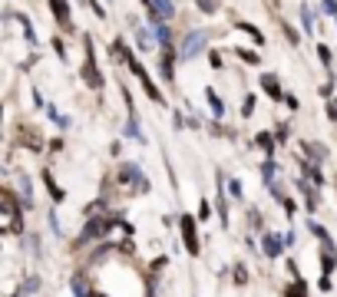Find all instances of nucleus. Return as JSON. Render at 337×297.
<instances>
[{
  "instance_id": "f3484780",
  "label": "nucleus",
  "mask_w": 337,
  "mask_h": 297,
  "mask_svg": "<svg viewBox=\"0 0 337 297\" xmlns=\"http://www.w3.org/2000/svg\"><path fill=\"white\" fill-rule=\"evenodd\" d=\"M198 4V10H202V14H215V10H218V4H215V0H195Z\"/></svg>"
},
{
  "instance_id": "423d86ee",
  "label": "nucleus",
  "mask_w": 337,
  "mask_h": 297,
  "mask_svg": "<svg viewBox=\"0 0 337 297\" xmlns=\"http://www.w3.org/2000/svg\"><path fill=\"white\" fill-rule=\"evenodd\" d=\"M149 10L156 20H172V14H175V7L169 0H149Z\"/></svg>"
},
{
  "instance_id": "5701e85b",
  "label": "nucleus",
  "mask_w": 337,
  "mask_h": 297,
  "mask_svg": "<svg viewBox=\"0 0 337 297\" xmlns=\"http://www.w3.org/2000/svg\"><path fill=\"white\" fill-rule=\"evenodd\" d=\"M208 211H212V208H208V202H205V198H202V205H198V218H208Z\"/></svg>"
},
{
  "instance_id": "f03ea898",
  "label": "nucleus",
  "mask_w": 337,
  "mask_h": 297,
  "mask_svg": "<svg viewBox=\"0 0 337 297\" xmlns=\"http://www.w3.org/2000/svg\"><path fill=\"white\" fill-rule=\"evenodd\" d=\"M113 225H116V218H89V221H86V228L79 231L76 244H79V248H83V244H89V241H93V238L106 235V231H109Z\"/></svg>"
},
{
  "instance_id": "b1692460",
  "label": "nucleus",
  "mask_w": 337,
  "mask_h": 297,
  "mask_svg": "<svg viewBox=\"0 0 337 297\" xmlns=\"http://www.w3.org/2000/svg\"><path fill=\"white\" fill-rule=\"evenodd\" d=\"M258 145H265L268 152H271V135H265V132H261V135H258Z\"/></svg>"
},
{
  "instance_id": "f257e3e1",
  "label": "nucleus",
  "mask_w": 337,
  "mask_h": 297,
  "mask_svg": "<svg viewBox=\"0 0 337 297\" xmlns=\"http://www.w3.org/2000/svg\"><path fill=\"white\" fill-rule=\"evenodd\" d=\"M20 205L10 192L0 188V231H20Z\"/></svg>"
},
{
  "instance_id": "ddd939ff",
  "label": "nucleus",
  "mask_w": 337,
  "mask_h": 297,
  "mask_svg": "<svg viewBox=\"0 0 337 297\" xmlns=\"http://www.w3.org/2000/svg\"><path fill=\"white\" fill-rule=\"evenodd\" d=\"M205 99H208V106H212V116H221V112H225V106H221V99H218V96L212 93V89L205 93Z\"/></svg>"
},
{
  "instance_id": "1a4fd4ad",
  "label": "nucleus",
  "mask_w": 337,
  "mask_h": 297,
  "mask_svg": "<svg viewBox=\"0 0 337 297\" xmlns=\"http://www.w3.org/2000/svg\"><path fill=\"white\" fill-rule=\"evenodd\" d=\"M73 294H76V297H93V294H89V284H86V277H79V274L73 277Z\"/></svg>"
},
{
  "instance_id": "dca6fc26",
  "label": "nucleus",
  "mask_w": 337,
  "mask_h": 297,
  "mask_svg": "<svg viewBox=\"0 0 337 297\" xmlns=\"http://www.w3.org/2000/svg\"><path fill=\"white\" fill-rule=\"evenodd\" d=\"M126 132L133 135L136 142H146V135H142V132H139V125H136V119H129V122H126Z\"/></svg>"
},
{
  "instance_id": "a878e982",
  "label": "nucleus",
  "mask_w": 337,
  "mask_h": 297,
  "mask_svg": "<svg viewBox=\"0 0 337 297\" xmlns=\"http://www.w3.org/2000/svg\"><path fill=\"white\" fill-rule=\"evenodd\" d=\"M251 109H255V99L248 96V99H245V112H242V116H251Z\"/></svg>"
},
{
  "instance_id": "4468645a",
  "label": "nucleus",
  "mask_w": 337,
  "mask_h": 297,
  "mask_svg": "<svg viewBox=\"0 0 337 297\" xmlns=\"http://www.w3.org/2000/svg\"><path fill=\"white\" fill-rule=\"evenodd\" d=\"M159 66H162V76L165 79H172V56L162 53V56H159Z\"/></svg>"
},
{
  "instance_id": "393cba45",
  "label": "nucleus",
  "mask_w": 337,
  "mask_h": 297,
  "mask_svg": "<svg viewBox=\"0 0 337 297\" xmlns=\"http://www.w3.org/2000/svg\"><path fill=\"white\" fill-rule=\"evenodd\" d=\"M324 14H337V4H334V0H324Z\"/></svg>"
},
{
  "instance_id": "6ab92c4d",
  "label": "nucleus",
  "mask_w": 337,
  "mask_h": 297,
  "mask_svg": "<svg viewBox=\"0 0 337 297\" xmlns=\"http://www.w3.org/2000/svg\"><path fill=\"white\" fill-rule=\"evenodd\" d=\"M238 27H242L245 33H251V40H255V43H261V40H265V37H261L258 30H255V27H251V24H238Z\"/></svg>"
},
{
  "instance_id": "f8f14e48",
  "label": "nucleus",
  "mask_w": 337,
  "mask_h": 297,
  "mask_svg": "<svg viewBox=\"0 0 337 297\" xmlns=\"http://www.w3.org/2000/svg\"><path fill=\"white\" fill-rule=\"evenodd\" d=\"M261 86L268 89V96H275V99H281V89H278V79H275V76H265V79H261Z\"/></svg>"
},
{
  "instance_id": "412c9836",
  "label": "nucleus",
  "mask_w": 337,
  "mask_h": 297,
  "mask_svg": "<svg viewBox=\"0 0 337 297\" xmlns=\"http://www.w3.org/2000/svg\"><path fill=\"white\" fill-rule=\"evenodd\" d=\"M238 56H242L245 63H251V66H255V63H258V56L251 53V50H238Z\"/></svg>"
},
{
  "instance_id": "a211bd4d",
  "label": "nucleus",
  "mask_w": 337,
  "mask_h": 297,
  "mask_svg": "<svg viewBox=\"0 0 337 297\" xmlns=\"http://www.w3.org/2000/svg\"><path fill=\"white\" fill-rule=\"evenodd\" d=\"M136 43H139L142 50H149V47H152V40H149V30H139V33H136Z\"/></svg>"
},
{
  "instance_id": "9d476101",
  "label": "nucleus",
  "mask_w": 337,
  "mask_h": 297,
  "mask_svg": "<svg viewBox=\"0 0 337 297\" xmlns=\"http://www.w3.org/2000/svg\"><path fill=\"white\" fill-rule=\"evenodd\" d=\"M43 182H47V188H50V198H53V202H63V192H60V185L53 182V175L43 172Z\"/></svg>"
},
{
  "instance_id": "aec40b11",
  "label": "nucleus",
  "mask_w": 337,
  "mask_h": 297,
  "mask_svg": "<svg viewBox=\"0 0 337 297\" xmlns=\"http://www.w3.org/2000/svg\"><path fill=\"white\" fill-rule=\"evenodd\" d=\"M261 175H265L268 182L275 179V162H265V165H261Z\"/></svg>"
},
{
  "instance_id": "4be33fe9",
  "label": "nucleus",
  "mask_w": 337,
  "mask_h": 297,
  "mask_svg": "<svg viewBox=\"0 0 337 297\" xmlns=\"http://www.w3.org/2000/svg\"><path fill=\"white\" fill-rule=\"evenodd\" d=\"M228 195H242V182H228Z\"/></svg>"
},
{
  "instance_id": "9b49d317",
  "label": "nucleus",
  "mask_w": 337,
  "mask_h": 297,
  "mask_svg": "<svg viewBox=\"0 0 337 297\" xmlns=\"http://www.w3.org/2000/svg\"><path fill=\"white\" fill-rule=\"evenodd\" d=\"M156 40L162 43V47H169V43H172V33H169V27L159 24V20H156Z\"/></svg>"
},
{
  "instance_id": "7ed1b4c3",
  "label": "nucleus",
  "mask_w": 337,
  "mask_h": 297,
  "mask_svg": "<svg viewBox=\"0 0 337 297\" xmlns=\"http://www.w3.org/2000/svg\"><path fill=\"white\" fill-rule=\"evenodd\" d=\"M205 40H208V33H205V30H192V33H185V37H182V43H179L182 60H192V56H198V53H202Z\"/></svg>"
},
{
  "instance_id": "39448f33",
  "label": "nucleus",
  "mask_w": 337,
  "mask_h": 297,
  "mask_svg": "<svg viewBox=\"0 0 337 297\" xmlns=\"http://www.w3.org/2000/svg\"><path fill=\"white\" fill-rule=\"evenodd\" d=\"M182 238H185L188 254H198V231H195V218H192V215L182 218Z\"/></svg>"
},
{
  "instance_id": "0eeeda50",
  "label": "nucleus",
  "mask_w": 337,
  "mask_h": 297,
  "mask_svg": "<svg viewBox=\"0 0 337 297\" xmlns=\"http://www.w3.org/2000/svg\"><path fill=\"white\" fill-rule=\"evenodd\" d=\"M50 7H53V17L60 20V27H70V7H66V0H50Z\"/></svg>"
},
{
  "instance_id": "6e6552de",
  "label": "nucleus",
  "mask_w": 337,
  "mask_h": 297,
  "mask_svg": "<svg viewBox=\"0 0 337 297\" xmlns=\"http://www.w3.org/2000/svg\"><path fill=\"white\" fill-rule=\"evenodd\" d=\"M281 248H284V241H281L278 235H265V254H268V258L281 254Z\"/></svg>"
},
{
  "instance_id": "20e7f679",
  "label": "nucleus",
  "mask_w": 337,
  "mask_h": 297,
  "mask_svg": "<svg viewBox=\"0 0 337 297\" xmlns=\"http://www.w3.org/2000/svg\"><path fill=\"white\" fill-rule=\"evenodd\" d=\"M83 79H86L93 89L102 86V76L96 73V63H93V43H89V40H86V63H83Z\"/></svg>"
},
{
  "instance_id": "2eb2a0df",
  "label": "nucleus",
  "mask_w": 337,
  "mask_h": 297,
  "mask_svg": "<svg viewBox=\"0 0 337 297\" xmlns=\"http://www.w3.org/2000/svg\"><path fill=\"white\" fill-rule=\"evenodd\" d=\"M304 294H307L304 281H301V277H294V287H288V297H304Z\"/></svg>"
}]
</instances>
